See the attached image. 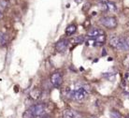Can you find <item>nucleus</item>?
<instances>
[{
  "instance_id": "f257e3e1",
  "label": "nucleus",
  "mask_w": 129,
  "mask_h": 118,
  "mask_svg": "<svg viewBox=\"0 0 129 118\" xmlns=\"http://www.w3.org/2000/svg\"><path fill=\"white\" fill-rule=\"evenodd\" d=\"M89 91L90 88H88L87 85H83V84H80L77 85L75 88L71 89L68 91V96L69 97V99L75 101H81L83 100L85 98H87L89 95Z\"/></svg>"
},
{
  "instance_id": "f03ea898",
  "label": "nucleus",
  "mask_w": 129,
  "mask_h": 118,
  "mask_svg": "<svg viewBox=\"0 0 129 118\" xmlns=\"http://www.w3.org/2000/svg\"><path fill=\"white\" fill-rule=\"evenodd\" d=\"M29 110L33 115V118H39L45 114L47 108L44 103H38L30 107Z\"/></svg>"
},
{
  "instance_id": "7ed1b4c3",
  "label": "nucleus",
  "mask_w": 129,
  "mask_h": 118,
  "mask_svg": "<svg viewBox=\"0 0 129 118\" xmlns=\"http://www.w3.org/2000/svg\"><path fill=\"white\" fill-rule=\"evenodd\" d=\"M100 23L107 28L114 29L118 26V21L114 16H105L100 19Z\"/></svg>"
},
{
  "instance_id": "20e7f679",
  "label": "nucleus",
  "mask_w": 129,
  "mask_h": 118,
  "mask_svg": "<svg viewBox=\"0 0 129 118\" xmlns=\"http://www.w3.org/2000/svg\"><path fill=\"white\" fill-rule=\"evenodd\" d=\"M51 83L54 87H60L63 83V76L59 71L53 72L51 75Z\"/></svg>"
},
{
  "instance_id": "39448f33",
  "label": "nucleus",
  "mask_w": 129,
  "mask_h": 118,
  "mask_svg": "<svg viewBox=\"0 0 129 118\" xmlns=\"http://www.w3.org/2000/svg\"><path fill=\"white\" fill-rule=\"evenodd\" d=\"M68 42L69 40H68L67 38H62L60 40L55 43V49L58 53H64L68 50Z\"/></svg>"
},
{
  "instance_id": "423d86ee",
  "label": "nucleus",
  "mask_w": 129,
  "mask_h": 118,
  "mask_svg": "<svg viewBox=\"0 0 129 118\" xmlns=\"http://www.w3.org/2000/svg\"><path fill=\"white\" fill-rule=\"evenodd\" d=\"M110 45L113 49L121 50V48H122V40H121V37H118V36H112V37L110 38Z\"/></svg>"
},
{
  "instance_id": "0eeeda50",
  "label": "nucleus",
  "mask_w": 129,
  "mask_h": 118,
  "mask_svg": "<svg viewBox=\"0 0 129 118\" xmlns=\"http://www.w3.org/2000/svg\"><path fill=\"white\" fill-rule=\"evenodd\" d=\"M105 32H104L102 29H99V28H93L91 29L90 31H88L87 33V38H94L98 37L100 35H104Z\"/></svg>"
},
{
  "instance_id": "6e6552de",
  "label": "nucleus",
  "mask_w": 129,
  "mask_h": 118,
  "mask_svg": "<svg viewBox=\"0 0 129 118\" xmlns=\"http://www.w3.org/2000/svg\"><path fill=\"white\" fill-rule=\"evenodd\" d=\"M122 40V48L123 51H128L129 50V37H121Z\"/></svg>"
},
{
  "instance_id": "1a4fd4ad",
  "label": "nucleus",
  "mask_w": 129,
  "mask_h": 118,
  "mask_svg": "<svg viewBox=\"0 0 129 118\" xmlns=\"http://www.w3.org/2000/svg\"><path fill=\"white\" fill-rule=\"evenodd\" d=\"M76 30H77V26H76V25L71 23V25H69V26L67 27V29H66V34H67L68 36H72L73 34H75Z\"/></svg>"
},
{
  "instance_id": "9d476101",
  "label": "nucleus",
  "mask_w": 129,
  "mask_h": 118,
  "mask_svg": "<svg viewBox=\"0 0 129 118\" xmlns=\"http://www.w3.org/2000/svg\"><path fill=\"white\" fill-rule=\"evenodd\" d=\"M41 95V91L38 88H35V89H33L30 93V97H31V99H39V97Z\"/></svg>"
},
{
  "instance_id": "9b49d317",
  "label": "nucleus",
  "mask_w": 129,
  "mask_h": 118,
  "mask_svg": "<svg viewBox=\"0 0 129 118\" xmlns=\"http://www.w3.org/2000/svg\"><path fill=\"white\" fill-rule=\"evenodd\" d=\"M83 41H85V38L83 36H78V37H75V38H72L69 42H72L74 44H81Z\"/></svg>"
},
{
  "instance_id": "f8f14e48",
  "label": "nucleus",
  "mask_w": 129,
  "mask_h": 118,
  "mask_svg": "<svg viewBox=\"0 0 129 118\" xmlns=\"http://www.w3.org/2000/svg\"><path fill=\"white\" fill-rule=\"evenodd\" d=\"M102 76H103V78L107 79V80L113 81L114 79H115V76H116V74L114 73V72H105V73L102 74Z\"/></svg>"
},
{
  "instance_id": "ddd939ff",
  "label": "nucleus",
  "mask_w": 129,
  "mask_h": 118,
  "mask_svg": "<svg viewBox=\"0 0 129 118\" xmlns=\"http://www.w3.org/2000/svg\"><path fill=\"white\" fill-rule=\"evenodd\" d=\"M63 118H75V114L70 110H64L63 112Z\"/></svg>"
},
{
  "instance_id": "4468645a",
  "label": "nucleus",
  "mask_w": 129,
  "mask_h": 118,
  "mask_svg": "<svg viewBox=\"0 0 129 118\" xmlns=\"http://www.w3.org/2000/svg\"><path fill=\"white\" fill-rule=\"evenodd\" d=\"M108 11H110V12H113V11H115L117 10V7L115 5V3H113L111 1H109L108 2Z\"/></svg>"
},
{
  "instance_id": "2eb2a0df",
  "label": "nucleus",
  "mask_w": 129,
  "mask_h": 118,
  "mask_svg": "<svg viewBox=\"0 0 129 118\" xmlns=\"http://www.w3.org/2000/svg\"><path fill=\"white\" fill-rule=\"evenodd\" d=\"M110 118H123L122 117V114H121L118 111H116V110H112V111H110Z\"/></svg>"
},
{
  "instance_id": "dca6fc26",
  "label": "nucleus",
  "mask_w": 129,
  "mask_h": 118,
  "mask_svg": "<svg viewBox=\"0 0 129 118\" xmlns=\"http://www.w3.org/2000/svg\"><path fill=\"white\" fill-rule=\"evenodd\" d=\"M9 6V1L8 0H0V9L5 10Z\"/></svg>"
},
{
  "instance_id": "f3484780",
  "label": "nucleus",
  "mask_w": 129,
  "mask_h": 118,
  "mask_svg": "<svg viewBox=\"0 0 129 118\" xmlns=\"http://www.w3.org/2000/svg\"><path fill=\"white\" fill-rule=\"evenodd\" d=\"M6 42H7L6 36L4 35L3 33L0 32V46H4V45L6 44Z\"/></svg>"
},
{
  "instance_id": "a211bd4d",
  "label": "nucleus",
  "mask_w": 129,
  "mask_h": 118,
  "mask_svg": "<svg viewBox=\"0 0 129 118\" xmlns=\"http://www.w3.org/2000/svg\"><path fill=\"white\" fill-rule=\"evenodd\" d=\"M89 9H90V3H86L85 5H84V7H83V9H82V10H88Z\"/></svg>"
},
{
  "instance_id": "6ab92c4d",
  "label": "nucleus",
  "mask_w": 129,
  "mask_h": 118,
  "mask_svg": "<svg viewBox=\"0 0 129 118\" xmlns=\"http://www.w3.org/2000/svg\"><path fill=\"white\" fill-rule=\"evenodd\" d=\"M2 18H3V13H2V11L0 10V20L2 19Z\"/></svg>"
},
{
  "instance_id": "aec40b11",
  "label": "nucleus",
  "mask_w": 129,
  "mask_h": 118,
  "mask_svg": "<svg viewBox=\"0 0 129 118\" xmlns=\"http://www.w3.org/2000/svg\"><path fill=\"white\" fill-rule=\"evenodd\" d=\"M126 118H129V115H128V116H127V117H126Z\"/></svg>"
},
{
  "instance_id": "412c9836",
  "label": "nucleus",
  "mask_w": 129,
  "mask_h": 118,
  "mask_svg": "<svg viewBox=\"0 0 129 118\" xmlns=\"http://www.w3.org/2000/svg\"><path fill=\"white\" fill-rule=\"evenodd\" d=\"M99 1H102V0H99Z\"/></svg>"
},
{
  "instance_id": "4be33fe9",
  "label": "nucleus",
  "mask_w": 129,
  "mask_h": 118,
  "mask_svg": "<svg viewBox=\"0 0 129 118\" xmlns=\"http://www.w3.org/2000/svg\"><path fill=\"white\" fill-rule=\"evenodd\" d=\"M128 76H129V73H128Z\"/></svg>"
}]
</instances>
